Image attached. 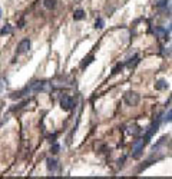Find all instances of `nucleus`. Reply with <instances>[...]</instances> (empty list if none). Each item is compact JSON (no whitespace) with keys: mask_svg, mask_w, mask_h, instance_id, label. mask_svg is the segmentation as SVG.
<instances>
[{"mask_svg":"<svg viewBox=\"0 0 172 179\" xmlns=\"http://www.w3.org/2000/svg\"><path fill=\"white\" fill-rule=\"evenodd\" d=\"M124 100H125V103H126L128 106H136V105L139 103V100H141V96H139L136 92H128V93L125 95Z\"/></svg>","mask_w":172,"mask_h":179,"instance_id":"obj_1","label":"nucleus"},{"mask_svg":"<svg viewBox=\"0 0 172 179\" xmlns=\"http://www.w3.org/2000/svg\"><path fill=\"white\" fill-rule=\"evenodd\" d=\"M145 139H138V141H135L133 143V149H132V152H133V158H139V155L142 153V150H143V146H145Z\"/></svg>","mask_w":172,"mask_h":179,"instance_id":"obj_2","label":"nucleus"},{"mask_svg":"<svg viewBox=\"0 0 172 179\" xmlns=\"http://www.w3.org/2000/svg\"><path fill=\"white\" fill-rule=\"evenodd\" d=\"M73 99L70 98V96H68V95H65V96H62V99H60V107L63 109V110H70L72 107H73Z\"/></svg>","mask_w":172,"mask_h":179,"instance_id":"obj_3","label":"nucleus"},{"mask_svg":"<svg viewBox=\"0 0 172 179\" xmlns=\"http://www.w3.org/2000/svg\"><path fill=\"white\" fill-rule=\"evenodd\" d=\"M29 49H30V40H29V39H23V40L19 43V46H17V55L26 53Z\"/></svg>","mask_w":172,"mask_h":179,"instance_id":"obj_4","label":"nucleus"},{"mask_svg":"<svg viewBox=\"0 0 172 179\" xmlns=\"http://www.w3.org/2000/svg\"><path fill=\"white\" fill-rule=\"evenodd\" d=\"M158 128H159V119L149 128V130L145 133V136H143V139H145V142H149V139L154 136V133H156V130H158Z\"/></svg>","mask_w":172,"mask_h":179,"instance_id":"obj_5","label":"nucleus"},{"mask_svg":"<svg viewBox=\"0 0 172 179\" xmlns=\"http://www.w3.org/2000/svg\"><path fill=\"white\" fill-rule=\"evenodd\" d=\"M46 166H47V171H49V172H55V171L57 169V161L53 159V158H47Z\"/></svg>","mask_w":172,"mask_h":179,"instance_id":"obj_6","label":"nucleus"},{"mask_svg":"<svg viewBox=\"0 0 172 179\" xmlns=\"http://www.w3.org/2000/svg\"><path fill=\"white\" fill-rule=\"evenodd\" d=\"M155 89H156V90H164V89H168V82H167V80H164V79L158 80V82L155 83Z\"/></svg>","mask_w":172,"mask_h":179,"instance_id":"obj_7","label":"nucleus"},{"mask_svg":"<svg viewBox=\"0 0 172 179\" xmlns=\"http://www.w3.org/2000/svg\"><path fill=\"white\" fill-rule=\"evenodd\" d=\"M155 35L158 36V37L167 39V37H168V32H167L164 27H156V29H155Z\"/></svg>","mask_w":172,"mask_h":179,"instance_id":"obj_8","label":"nucleus"},{"mask_svg":"<svg viewBox=\"0 0 172 179\" xmlns=\"http://www.w3.org/2000/svg\"><path fill=\"white\" fill-rule=\"evenodd\" d=\"M12 26L10 25H4L1 29H0V36H4V35H10L12 33Z\"/></svg>","mask_w":172,"mask_h":179,"instance_id":"obj_9","label":"nucleus"},{"mask_svg":"<svg viewBox=\"0 0 172 179\" xmlns=\"http://www.w3.org/2000/svg\"><path fill=\"white\" fill-rule=\"evenodd\" d=\"M73 19L75 20H82V19H85V12L83 10H76L75 13H73Z\"/></svg>","mask_w":172,"mask_h":179,"instance_id":"obj_10","label":"nucleus"},{"mask_svg":"<svg viewBox=\"0 0 172 179\" xmlns=\"http://www.w3.org/2000/svg\"><path fill=\"white\" fill-rule=\"evenodd\" d=\"M43 4H44V7H46V9L52 10V9H55V6H56V0H44V1H43Z\"/></svg>","mask_w":172,"mask_h":179,"instance_id":"obj_11","label":"nucleus"},{"mask_svg":"<svg viewBox=\"0 0 172 179\" xmlns=\"http://www.w3.org/2000/svg\"><path fill=\"white\" fill-rule=\"evenodd\" d=\"M93 60H95V57H93V56H87V57H85V60L81 63V66H82V68H85V66H87V65H90Z\"/></svg>","mask_w":172,"mask_h":179,"instance_id":"obj_12","label":"nucleus"},{"mask_svg":"<svg viewBox=\"0 0 172 179\" xmlns=\"http://www.w3.org/2000/svg\"><path fill=\"white\" fill-rule=\"evenodd\" d=\"M59 149H60V146H59V143H53L52 145V148H50V152L52 153H59Z\"/></svg>","mask_w":172,"mask_h":179,"instance_id":"obj_13","label":"nucleus"},{"mask_svg":"<svg viewBox=\"0 0 172 179\" xmlns=\"http://www.w3.org/2000/svg\"><path fill=\"white\" fill-rule=\"evenodd\" d=\"M103 25H105V23H103L102 19H96V22H95V27H96V29H102Z\"/></svg>","mask_w":172,"mask_h":179,"instance_id":"obj_14","label":"nucleus"},{"mask_svg":"<svg viewBox=\"0 0 172 179\" xmlns=\"http://www.w3.org/2000/svg\"><path fill=\"white\" fill-rule=\"evenodd\" d=\"M156 6H158L159 9H162V7H167V6H168V0H158Z\"/></svg>","mask_w":172,"mask_h":179,"instance_id":"obj_15","label":"nucleus"},{"mask_svg":"<svg viewBox=\"0 0 172 179\" xmlns=\"http://www.w3.org/2000/svg\"><path fill=\"white\" fill-rule=\"evenodd\" d=\"M121 69H122V65L119 63V65H116V66H115V69L112 70V73H119V70H121Z\"/></svg>","mask_w":172,"mask_h":179,"instance_id":"obj_16","label":"nucleus"},{"mask_svg":"<svg viewBox=\"0 0 172 179\" xmlns=\"http://www.w3.org/2000/svg\"><path fill=\"white\" fill-rule=\"evenodd\" d=\"M165 120H167V122H172V110H169V112H168V115H167Z\"/></svg>","mask_w":172,"mask_h":179,"instance_id":"obj_17","label":"nucleus"},{"mask_svg":"<svg viewBox=\"0 0 172 179\" xmlns=\"http://www.w3.org/2000/svg\"><path fill=\"white\" fill-rule=\"evenodd\" d=\"M3 90V83H1V80H0V92Z\"/></svg>","mask_w":172,"mask_h":179,"instance_id":"obj_18","label":"nucleus"},{"mask_svg":"<svg viewBox=\"0 0 172 179\" xmlns=\"http://www.w3.org/2000/svg\"><path fill=\"white\" fill-rule=\"evenodd\" d=\"M0 16H1V10H0Z\"/></svg>","mask_w":172,"mask_h":179,"instance_id":"obj_19","label":"nucleus"}]
</instances>
